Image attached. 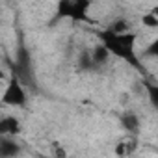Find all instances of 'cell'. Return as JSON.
<instances>
[{
    "label": "cell",
    "instance_id": "1",
    "mask_svg": "<svg viewBox=\"0 0 158 158\" xmlns=\"http://www.w3.org/2000/svg\"><path fill=\"white\" fill-rule=\"evenodd\" d=\"M97 37L101 39V43H104L108 47V50L112 52V56L127 61L128 65H132L136 71H139L141 74L143 71V63L139 61L138 54H136V34L134 32H112L110 28L97 32Z\"/></svg>",
    "mask_w": 158,
    "mask_h": 158
},
{
    "label": "cell",
    "instance_id": "2",
    "mask_svg": "<svg viewBox=\"0 0 158 158\" xmlns=\"http://www.w3.org/2000/svg\"><path fill=\"white\" fill-rule=\"evenodd\" d=\"M13 74H17L23 84L26 88H32L34 91H37V78H35V71H34V61H32V54L26 48L24 41H19L17 48H15V61H13Z\"/></svg>",
    "mask_w": 158,
    "mask_h": 158
},
{
    "label": "cell",
    "instance_id": "3",
    "mask_svg": "<svg viewBox=\"0 0 158 158\" xmlns=\"http://www.w3.org/2000/svg\"><path fill=\"white\" fill-rule=\"evenodd\" d=\"M91 0H58L56 19H69L74 23H93L89 17Z\"/></svg>",
    "mask_w": 158,
    "mask_h": 158
},
{
    "label": "cell",
    "instance_id": "4",
    "mask_svg": "<svg viewBox=\"0 0 158 158\" xmlns=\"http://www.w3.org/2000/svg\"><path fill=\"white\" fill-rule=\"evenodd\" d=\"M24 88H26V86L23 84V80H21L17 74H13V76L10 78V82H8L4 93H2V102H4L6 106H13V108H23V106H26L28 95H26V89H24Z\"/></svg>",
    "mask_w": 158,
    "mask_h": 158
},
{
    "label": "cell",
    "instance_id": "5",
    "mask_svg": "<svg viewBox=\"0 0 158 158\" xmlns=\"http://www.w3.org/2000/svg\"><path fill=\"white\" fill-rule=\"evenodd\" d=\"M21 154V147L15 141V136L0 134V158H15Z\"/></svg>",
    "mask_w": 158,
    "mask_h": 158
},
{
    "label": "cell",
    "instance_id": "6",
    "mask_svg": "<svg viewBox=\"0 0 158 158\" xmlns=\"http://www.w3.org/2000/svg\"><path fill=\"white\" fill-rule=\"evenodd\" d=\"M21 121L15 115H4L0 119V134L4 136H17L21 134Z\"/></svg>",
    "mask_w": 158,
    "mask_h": 158
},
{
    "label": "cell",
    "instance_id": "7",
    "mask_svg": "<svg viewBox=\"0 0 158 158\" xmlns=\"http://www.w3.org/2000/svg\"><path fill=\"white\" fill-rule=\"evenodd\" d=\"M119 123H121V127L128 132V134H138L139 132V128H141V121H139V117L134 114V112H125V114H121L119 115Z\"/></svg>",
    "mask_w": 158,
    "mask_h": 158
},
{
    "label": "cell",
    "instance_id": "8",
    "mask_svg": "<svg viewBox=\"0 0 158 158\" xmlns=\"http://www.w3.org/2000/svg\"><path fill=\"white\" fill-rule=\"evenodd\" d=\"M110 56H112V52L108 50V47H106L104 43H99V45H95V47L91 48V58H93L95 67L104 65V63L108 61V58H110Z\"/></svg>",
    "mask_w": 158,
    "mask_h": 158
},
{
    "label": "cell",
    "instance_id": "9",
    "mask_svg": "<svg viewBox=\"0 0 158 158\" xmlns=\"http://www.w3.org/2000/svg\"><path fill=\"white\" fill-rule=\"evenodd\" d=\"M136 147H138V143H136V138L132 136V138H128L127 141L117 143L115 152H117V154H130V152H134V151H136Z\"/></svg>",
    "mask_w": 158,
    "mask_h": 158
},
{
    "label": "cell",
    "instance_id": "10",
    "mask_svg": "<svg viewBox=\"0 0 158 158\" xmlns=\"http://www.w3.org/2000/svg\"><path fill=\"white\" fill-rule=\"evenodd\" d=\"M145 91H147L149 102H151L154 108H158V84H152V82L145 84Z\"/></svg>",
    "mask_w": 158,
    "mask_h": 158
},
{
    "label": "cell",
    "instance_id": "11",
    "mask_svg": "<svg viewBox=\"0 0 158 158\" xmlns=\"http://www.w3.org/2000/svg\"><path fill=\"white\" fill-rule=\"evenodd\" d=\"M112 32H117V34H123V32H130V23L127 19H115L110 26H108Z\"/></svg>",
    "mask_w": 158,
    "mask_h": 158
},
{
    "label": "cell",
    "instance_id": "12",
    "mask_svg": "<svg viewBox=\"0 0 158 158\" xmlns=\"http://www.w3.org/2000/svg\"><path fill=\"white\" fill-rule=\"evenodd\" d=\"M80 69H84V71H88V69H95V63H93V58H91V52H88V50H84L82 54H80Z\"/></svg>",
    "mask_w": 158,
    "mask_h": 158
},
{
    "label": "cell",
    "instance_id": "13",
    "mask_svg": "<svg viewBox=\"0 0 158 158\" xmlns=\"http://www.w3.org/2000/svg\"><path fill=\"white\" fill-rule=\"evenodd\" d=\"M141 24L145 28H158V17L152 11H149V13L141 15Z\"/></svg>",
    "mask_w": 158,
    "mask_h": 158
},
{
    "label": "cell",
    "instance_id": "14",
    "mask_svg": "<svg viewBox=\"0 0 158 158\" xmlns=\"http://www.w3.org/2000/svg\"><path fill=\"white\" fill-rule=\"evenodd\" d=\"M143 56H147V58H158V35L145 47Z\"/></svg>",
    "mask_w": 158,
    "mask_h": 158
},
{
    "label": "cell",
    "instance_id": "15",
    "mask_svg": "<svg viewBox=\"0 0 158 158\" xmlns=\"http://www.w3.org/2000/svg\"><path fill=\"white\" fill-rule=\"evenodd\" d=\"M151 11H152V13H154V15H156V17H158V6H154V8H152V10H151Z\"/></svg>",
    "mask_w": 158,
    "mask_h": 158
}]
</instances>
